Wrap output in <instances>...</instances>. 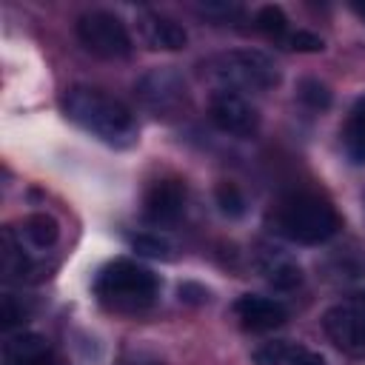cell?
I'll return each mask as SVG.
<instances>
[{
  "mask_svg": "<svg viewBox=\"0 0 365 365\" xmlns=\"http://www.w3.org/2000/svg\"><path fill=\"white\" fill-rule=\"evenodd\" d=\"M202 74L217 86V91H265L279 83L277 63L257 48H237L208 57Z\"/></svg>",
  "mask_w": 365,
  "mask_h": 365,
  "instance_id": "277c9868",
  "label": "cell"
},
{
  "mask_svg": "<svg viewBox=\"0 0 365 365\" xmlns=\"http://www.w3.org/2000/svg\"><path fill=\"white\" fill-rule=\"evenodd\" d=\"M351 9H354V14H359L365 20V3H351Z\"/></svg>",
  "mask_w": 365,
  "mask_h": 365,
  "instance_id": "d4e9b609",
  "label": "cell"
},
{
  "mask_svg": "<svg viewBox=\"0 0 365 365\" xmlns=\"http://www.w3.org/2000/svg\"><path fill=\"white\" fill-rule=\"evenodd\" d=\"M157 291H160L157 274H151L145 265L125 257L103 265L94 279V297L100 299L103 308L117 314H140L151 308L157 299Z\"/></svg>",
  "mask_w": 365,
  "mask_h": 365,
  "instance_id": "3957f363",
  "label": "cell"
},
{
  "mask_svg": "<svg viewBox=\"0 0 365 365\" xmlns=\"http://www.w3.org/2000/svg\"><path fill=\"white\" fill-rule=\"evenodd\" d=\"M254 29H259L268 37H282L285 29H288V17L279 6H262L254 17Z\"/></svg>",
  "mask_w": 365,
  "mask_h": 365,
  "instance_id": "d6986e66",
  "label": "cell"
},
{
  "mask_svg": "<svg viewBox=\"0 0 365 365\" xmlns=\"http://www.w3.org/2000/svg\"><path fill=\"white\" fill-rule=\"evenodd\" d=\"M214 197H217V205H220L222 214H228V217H242L245 214V197H242L237 182H231V180L217 182Z\"/></svg>",
  "mask_w": 365,
  "mask_h": 365,
  "instance_id": "e0dca14e",
  "label": "cell"
},
{
  "mask_svg": "<svg viewBox=\"0 0 365 365\" xmlns=\"http://www.w3.org/2000/svg\"><path fill=\"white\" fill-rule=\"evenodd\" d=\"M120 365H160V359H154V356H148V354L137 351V354H128Z\"/></svg>",
  "mask_w": 365,
  "mask_h": 365,
  "instance_id": "cb8c5ba5",
  "label": "cell"
},
{
  "mask_svg": "<svg viewBox=\"0 0 365 365\" xmlns=\"http://www.w3.org/2000/svg\"><path fill=\"white\" fill-rule=\"evenodd\" d=\"M131 245L134 251L145 254V257H157V259H168V245L160 240V237H151V234H134L131 237Z\"/></svg>",
  "mask_w": 365,
  "mask_h": 365,
  "instance_id": "ffe728a7",
  "label": "cell"
},
{
  "mask_svg": "<svg viewBox=\"0 0 365 365\" xmlns=\"http://www.w3.org/2000/svg\"><path fill=\"white\" fill-rule=\"evenodd\" d=\"M137 29H140V37H143V43L148 48L177 51V48H182L188 43L185 29L177 20H171V17L160 14V11H140Z\"/></svg>",
  "mask_w": 365,
  "mask_h": 365,
  "instance_id": "8fae6325",
  "label": "cell"
},
{
  "mask_svg": "<svg viewBox=\"0 0 365 365\" xmlns=\"http://www.w3.org/2000/svg\"><path fill=\"white\" fill-rule=\"evenodd\" d=\"M211 123L234 137H251L259 128V111L237 91H214L208 103Z\"/></svg>",
  "mask_w": 365,
  "mask_h": 365,
  "instance_id": "ba28073f",
  "label": "cell"
},
{
  "mask_svg": "<svg viewBox=\"0 0 365 365\" xmlns=\"http://www.w3.org/2000/svg\"><path fill=\"white\" fill-rule=\"evenodd\" d=\"M268 220H271V228L279 237H285L291 242H299V245H319L342 228V220H339L336 208L314 191L285 194L274 205Z\"/></svg>",
  "mask_w": 365,
  "mask_h": 365,
  "instance_id": "7a4b0ae2",
  "label": "cell"
},
{
  "mask_svg": "<svg viewBox=\"0 0 365 365\" xmlns=\"http://www.w3.org/2000/svg\"><path fill=\"white\" fill-rule=\"evenodd\" d=\"M23 317H26V308H23V305H17V299H14L11 294H9V297H3V328L17 325Z\"/></svg>",
  "mask_w": 365,
  "mask_h": 365,
  "instance_id": "7402d4cb",
  "label": "cell"
},
{
  "mask_svg": "<svg viewBox=\"0 0 365 365\" xmlns=\"http://www.w3.org/2000/svg\"><path fill=\"white\" fill-rule=\"evenodd\" d=\"M9 234H11L26 251L31 248V254H34V251H48V248L57 242L60 228H57V220L48 217V214H29L20 225H11Z\"/></svg>",
  "mask_w": 365,
  "mask_h": 365,
  "instance_id": "4fadbf2b",
  "label": "cell"
},
{
  "mask_svg": "<svg viewBox=\"0 0 365 365\" xmlns=\"http://www.w3.org/2000/svg\"><path fill=\"white\" fill-rule=\"evenodd\" d=\"M297 97H299L308 108H314V111H322V108L331 106V91H328V86L319 83V80H314V77L299 80V86H297Z\"/></svg>",
  "mask_w": 365,
  "mask_h": 365,
  "instance_id": "ac0fdd59",
  "label": "cell"
},
{
  "mask_svg": "<svg viewBox=\"0 0 365 365\" xmlns=\"http://www.w3.org/2000/svg\"><path fill=\"white\" fill-rule=\"evenodd\" d=\"M234 317L240 319V325L245 331L262 334V331H274L288 319V311L279 299L271 297H257V294H245L234 302Z\"/></svg>",
  "mask_w": 365,
  "mask_h": 365,
  "instance_id": "30bf717a",
  "label": "cell"
},
{
  "mask_svg": "<svg viewBox=\"0 0 365 365\" xmlns=\"http://www.w3.org/2000/svg\"><path fill=\"white\" fill-rule=\"evenodd\" d=\"M134 94H137L140 106L157 120H177L191 106L188 86H185L182 74H177L174 68H151V71H145L137 80Z\"/></svg>",
  "mask_w": 365,
  "mask_h": 365,
  "instance_id": "5b68a950",
  "label": "cell"
},
{
  "mask_svg": "<svg viewBox=\"0 0 365 365\" xmlns=\"http://www.w3.org/2000/svg\"><path fill=\"white\" fill-rule=\"evenodd\" d=\"M77 40L86 51L103 60H123L131 54V37L123 20L111 11H86L77 20Z\"/></svg>",
  "mask_w": 365,
  "mask_h": 365,
  "instance_id": "8992f818",
  "label": "cell"
},
{
  "mask_svg": "<svg viewBox=\"0 0 365 365\" xmlns=\"http://www.w3.org/2000/svg\"><path fill=\"white\" fill-rule=\"evenodd\" d=\"M354 299H356V302H365V291H356V294H354Z\"/></svg>",
  "mask_w": 365,
  "mask_h": 365,
  "instance_id": "484cf974",
  "label": "cell"
},
{
  "mask_svg": "<svg viewBox=\"0 0 365 365\" xmlns=\"http://www.w3.org/2000/svg\"><path fill=\"white\" fill-rule=\"evenodd\" d=\"M182 208H185V185L182 180L177 177H163V180H154L145 191V202H143V211H145V220L154 222V225H171L182 217Z\"/></svg>",
  "mask_w": 365,
  "mask_h": 365,
  "instance_id": "9c48e42d",
  "label": "cell"
},
{
  "mask_svg": "<svg viewBox=\"0 0 365 365\" xmlns=\"http://www.w3.org/2000/svg\"><path fill=\"white\" fill-rule=\"evenodd\" d=\"M257 265H259V274H262L274 288H279V291H291V288H297V285L302 282L299 265H297L291 257L279 254L277 248H265V251L257 257Z\"/></svg>",
  "mask_w": 365,
  "mask_h": 365,
  "instance_id": "9a60e30c",
  "label": "cell"
},
{
  "mask_svg": "<svg viewBox=\"0 0 365 365\" xmlns=\"http://www.w3.org/2000/svg\"><path fill=\"white\" fill-rule=\"evenodd\" d=\"M322 331L336 351L362 359L365 356V308L334 305L322 314Z\"/></svg>",
  "mask_w": 365,
  "mask_h": 365,
  "instance_id": "52a82bcc",
  "label": "cell"
},
{
  "mask_svg": "<svg viewBox=\"0 0 365 365\" xmlns=\"http://www.w3.org/2000/svg\"><path fill=\"white\" fill-rule=\"evenodd\" d=\"M254 365H325V359L305 345L277 339V342H265L254 351Z\"/></svg>",
  "mask_w": 365,
  "mask_h": 365,
  "instance_id": "5bb4252c",
  "label": "cell"
},
{
  "mask_svg": "<svg viewBox=\"0 0 365 365\" xmlns=\"http://www.w3.org/2000/svg\"><path fill=\"white\" fill-rule=\"evenodd\" d=\"M205 297H208V291L200 288V285H194V282L180 285V299H185V302H202Z\"/></svg>",
  "mask_w": 365,
  "mask_h": 365,
  "instance_id": "603a6c76",
  "label": "cell"
},
{
  "mask_svg": "<svg viewBox=\"0 0 365 365\" xmlns=\"http://www.w3.org/2000/svg\"><path fill=\"white\" fill-rule=\"evenodd\" d=\"M288 46L294 51H322V40L311 31H294L288 34Z\"/></svg>",
  "mask_w": 365,
  "mask_h": 365,
  "instance_id": "44dd1931",
  "label": "cell"
},
{
  "mask_svg": "<svg viewBox=\"0 0 365 365\" xmlns=\"http://www.w3.org/2000/svg\"><path fill=\"white\" fill-rule=\"evenodd\" d=\"M3 365H54V351L40 334H17L3 342Z\"/></svg>",
  "mask_w": 365,
  "mask_h": 365,
  "instance_id": "7c38bea8",
  "label": "cell"
},
{
  "mask_svg": "<svg viewBox=\"0 0 365 365\" xmlns=\"http://www.w3.org/2000/svg\"><path fill=\"white\" fill-rule=\"evenodd\" d=\"M60 106L71 123H77L83 131L103 140L106 145L128 148L137 140V120H134L131 108L100 88L71 86V88H66Z\"/></svg>",
  "mask_w": 365,
  "mask_h": 365,
  "instance_id": "6da1fadb",
  "label": "cell"
},
{
  "mask_svg": "<svg viewBox=\"0 0 365 365\" xmlns=\"http://www.w3.org/2000/svg\"><path fill=\"white\" fill-rule=\"evenodd\" d=\"M342 145L354 163H365V97L351 108V114L345 120Z\"/></svg>",
  "mask_w": 365,
  "mask_h": 365,
  "instance_id": "2e32d148",
  "label": "cell"
}]
</instances>
